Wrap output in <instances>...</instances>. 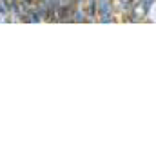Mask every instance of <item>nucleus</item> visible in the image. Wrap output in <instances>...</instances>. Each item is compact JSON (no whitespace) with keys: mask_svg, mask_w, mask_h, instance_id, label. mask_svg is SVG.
<instances>
[{"mask_svg":"<svg viewBox=\"0 0 156 156\" xmlns=\"http://www.w3.org/2000/svg\"><path fill=\"white\" fill-rule=\"evenodd\" d=\"M96 11H98V22H102V24L115 22V4H113V0H96Z\"/></svg>","mask_w":156,"mask_h":156,"instance_id":"obj_1","label":"nucleus"},{"mask_svg":"<svg viewBox=\"0 0 156 156\" xmlns=\"http://www.w3.org/2000/svg\"><path fill=\"white\" fill-rule=\"evenodd\" d=\"M75 2H76V4H83V2H85V0H75Z\"/></svg>","mask_w":156,"mask_h":156,"instance_id":"obj_3","label":"nucleus"},{"mask_svg":"<svg viewBox=\"0 0 156 156\" xmlns=\"http://www.w3.org/2000/svg\"><path fill=\"white\" fill-rule=\"evenodd\" d=\"M120 2H123V0H120Z\"/></svg>","mask_w":156,"mask_h":156,"instance_id":"obj_4","label":"nucleus"},{"mask_svg":"<svg viewBox=\"0 0 156 156\" xmlns=\"http://www.w3.org/2000/svg\"><path fill=\"white\" fill-rule=\"evenodd\" d=\"M73 22H76V24L87 22V13H85V5L83 4H76V7L73 11Z\"/></svg>","mask_w":156,"mask_h":156,"instance_id":"obj_2","label":"nucleus"}]
</instances>
